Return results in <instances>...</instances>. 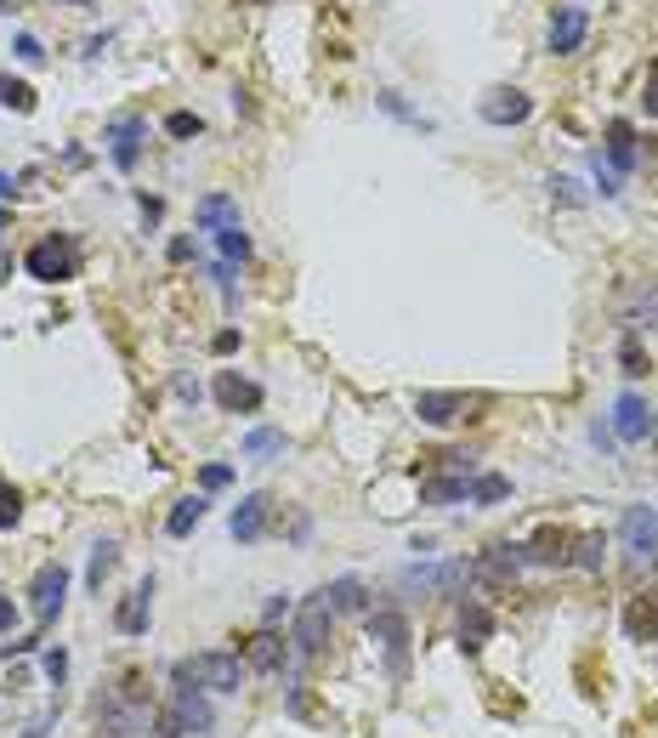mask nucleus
<instances>
[{"label":"nucleus","instance_id":"20e7f679","mask_svg":"<svg viewBox=\"0 0 658 738\" xmlns=\"http://www.w3.org/2000/svg\"><path fill=\"white\" fill-rule=\"evenodd\" d=\"M364 625H369V642H381V648H386L392 676H403V670H409V619H403L398 608H375Z\"/></svg>","mask_w":658,"mask_h":738},{"label":"nucleus","instance_id":"052dcab7","mask_svg":"<svg viewBox=\"0 0 658 738\" xmlns=\"http://www.w3.org/2000/svg\"><path fill=\"white\" fill-rule=\"evenodd\" d=\"M0 489H6V477H0Z\"/></svg>","mask_w":658,"mask_h":738},{"label":"nucleus","instance_id":"2eb2a0df","mask_svg":"<svg viewBox=\"0 0 658 738\" xmlns=\"http://www.w3.org/2000/svg\"><path fill=\"white\" fill-rule=\"evenodd\" d=\"M267 523H273V500L267 494H244L239 506H233V517H227V534L239 545H256L267 534Z\"/></svg>","mask_w":658,"mask_h":738},{"label":"nucleus","instance_id":"37998d69","mask_svg":"<svg viewBox=\"0 0 658 738\" xmlns=\"http://www.w3.org/2000/svg\"><path fill=\"white\" fill-rule=\"evenodd\" d=\"M641 108H647V114L658 120V57L647 63V86H641Z\"/></svg>","mask_w":658,"mask_h":738},{"label":"nucleus","instance_id":"c756f323","mask_svg":"<svg viewBox=\"0 0 658 738\" xmlns=\"http://www.w3.org/2000/svg\"><path fill=\"white\" fill-rule=\"evenodd\" d=\"M505 494H511V477H500V472H477V477H471V506H500Z\"/></svg>","mask_w":658,"mask_h":738},{"label":"nucleus","instance_id":"393cba45","mask_svg":"<svg viewBox=\"0 0 658 738\" xmlns=\"http://www.w3.org/2000/svg\"><path fill=\"white\" fill-rule=\"evenodd\" d=\"M420 500L426 506H460V500H471V477H426L420 483Z\"/></svg>","mask_w":658,"mask_h":738},{"label":"nucleus","instance_id":"4d7b16f0","mask_svg":"<svg viewBox=\"0 0 658 738\" xmlns=\"http://www.w3.org/2000/svg\"><path fill=\"white\" fill-rule=\"evenodd\" d=\"M0 273H12V262H0Z\"/></svg>","mask_w":658,"mask_h":738},{"label":"nucleus","instance_id":"4be33fe9","mask_svg":"<svg viewBox=\"0 0 658 738\" xmlns=\"http://www.w3.org/2000/svg\"><path fill=\"white\" fill-rule=\"evenodd\" d=\"M636 125L630 120H607V165H613V171L619 176H630L636 171Z\"/></svg>","mask_w":658,"mask_h":738},{"label":"nucleus","instance_id":"f257e3e1","mask_svg":"<svg viewBox=\"0 0 658 738\" xmlns=\"http://www.w3.org/2000/svg\"><path fill=\"white\" fill-rule=\"evenodd\" d=\"M171 676H176L182 687H205V693H239L244 676H250V665H244L239 653L210 648V653H193V659H182Z\"/></svg>","mask_w":658,"mask_h":738},{"label":"nucleus","instance_id":"72a5a7b5","mask_svg":"<svg viewBox=\"0 0 658 738\" xmlns=\"http://www.w3.org/2000/svg\"><path fill=\"white\" fill-rule=\"evenodd\" d=\"M590 182H596V194H602V199L624 194V176L613 171V165H602V154H590Z\"/></svg>","mask_w":658,"mask_h":738},{"label":"nucleus","instance_id":"864d4df0","mask_svg":"<svg viewBox=\"0 0 658 738\" xmlns=\"http://www.w3.org/2000/svg\"><path fill=\"white\" fill-rule=\"evenodd\" d=\"M12 194H18V182H12V176L0 171V199H12Z\"/></svg>","mask_w":658,"mask_h":738},{"label":"nucleus","instance_id":"8fccbe9b","mask_svg":"<svg viewBox=\"0 0 658 738\" xmlns=\"http://www.w3.org/2000/svg\"><path fill=\"white\" fill-rule=\"evenodd\" d=\"M188 256H193V239H188V233H176V239H171V262H188Z\"/></svg>","mask_w":658,"mask_h":738},{"label":"nucleus","instance_id":"c9c22d12","mask_svg":"<svg viewBox=\"0 0 658 738\" xmlns=\"http://www.w3.org/2000/svg\"><path fill=\"white\" fill-rule=\"evenodd\" d=\"M619 364H624V375H630V381H641V375H647V358H641L636 330H624V335H619Z\"/></svg>","mask_w":658,"mask_h":738},{"label":"nucleus","instance_id":"f3484780","mask_svg":"<svg viewBox=\"0 0 658 738\" xmlns=\"http://www.w3.org/2000/svg\"><path fill=\"white\" fill-rule=\"evenodd\" d=\"M261 398H267V392H261L256 381H244L239 369H222V375H216V404H222L227 415H256Z\"/></svg>","mask_w":658,"mask_h":738},{"label":"nucleus","instance_id":"a211bd4d","mask_svg":"<svg viewBox=\"0 0 658 738\" xmlns=\"http://www.w3.org/2000/svg\"><path fill=\"white\" fill-rule=\"evenodd\" d=\"M488 125H522L528 114H534V97L528 91H517V86H500V91H488L483 97V108H477Z\"/></svg>","mask_w":658,"mask_h":738},{"label":"nucleus","instance_id":"6e6d98bb","mask_svg":"<svg viewBox=\"0 0 658 738\" xmlns=\"http://www.w3.org/2000/svg\"><path fill=\"white\" fill-rule=\"evenodd\" d=\"M6 222H12V216H6V211H0V228H6Z\"/></svg>","mask_w":658,"mask_h":738},{"label":"nucleus","instance_id":"7ed1b4c3","mask_svg":"<svg viewBox=\"0 0 658 738\" xmlns=\"http://www.w3.org/2000/svg\"><path fill=\"white\" fill-rule=\"evenodd\" d=\"M329 636H335V614H329L324 597H307L295 608V631H290V653L295 659H318L329 648Z\"/></svg>","mask_w":658,"mask_h":738},{"label":"nucleus","instance_id":"e433bc0d","mask_svg":"<svg viewBox=\"0 0 658 738\" xmlns=\"http://www.w3.org/2000/svg\"><path fill=\"white\" fill-rule=\"evenodd\" d=\"M630 330H658V284H647L636 296V313H630Z\"/></svg>","mask_w":658,"mask_h":738},{"label":"nucleus","instance_id":"ddd939ff","mask_svg":"<svg viewBox=\"0 0 658 738\" xmlns=\"http://www.w3.org/2000/svg\"><path fill=\"white\" fill-rule=\"evenodd\" d=\"M148 625H154V574L131 585V597H120V608H114V631L120 636H148Z\"/></svg>","mask_w":658,"mask_h":738},{"label":"nucleus","instance_id":"de8ad7c7","mask_svg":"<svg viewBox=\"0 0 658 738\" xmlns=\"http://www.w3.org/2000/svg\"><path fill=\"white\" fill-rule=\"evenodd\" d=\"M590 443H596V449H613L619 438H613V426H607V421H596V426H590Z\"/></svg>","mask_w":658,"mask_h":738},{"label":"nucleus","instance_id":"09e8293b","mask_svg":"<svg viewBox=\"0 0 658 738\" xmlns=\"http://www.w3.org/2000/svg\"><path fill=\"white\" fill-rule=\"evenodd\" d=\"M159 216H165V199H148V194H142V222H148V228H154Z\"/></svg>","mask_w":658,"mask_h":738},{"label":"nucleus","instance_id":"bf43d9fd","mask_svg":"<svg viewBox=\"0 0 658 738\" xmlns=\"http://www.w3.org/2000/svg\"><path fill=\"white\" fill-rule=\"evenodd\" d=\"M653 574H658V551H653Z\"/></svg>","mask_w":658,"mask_h":738},{"label":"nucleus","instance_id":"bb28decb","mask_svg":"<svg viewBox=\"0 0 658 738\" xmlns=\"http://www.w3.org/2000/svg\"><path fill=\"white\" fill-rule=\"evenodd\" d=\"M573 568H585V574H602L607 568V534H573Z\"/></svg>","mask_w":658,"mask_h":738},{"label":"nucleus","instance_id":"0eeeda50","mask_svg":"<svg viewBox=\"0 0 658 738\" xmlns=\"http://www.w3.org/2000/svg\"><path fill=\"white\" fill-rule=\"evenodd\" d=\"M63 602H69V568L63 563H40L35 580H29V608H35L40 625H52L63 614Z\"/></svg>","mask_w":658,"mask_h":738},{"label":"nucleus","instance_id":"f8f14e48","mask_svg":"<svg viewBox=\"0 0 658 738\" xmlns=\"http://www.w3.org/2000/svg\"><path fill=\"white\" fill-rule=\"evenodd\" d=\"M454 636H460V653H483L494 642V608L477 597H460V614H454Z\"/></svg>","mask_w":658,"mask_h":738},{"label":"nucleus","instance_id":"c03bdc74","mask_svg":"<svg viewBox=\"0 0 658 738\" xmlns=\"http://www.w3.org/2000/svg\"><path fill=\"white\" fill-rule=\"evenodd\" d=\"M284 614H290V597L278 591V597H267V608H261V625H278Z\"/></svg>","mask_w":658,"mask_h":738},{"label":"nucleus","instance_id":"f03ea898","mask_svg":"<svg viewBox=\"0 0 658 738\" xmlns=\"http://www.w3.org/2000/svg\"><path fill=\"white\" fill-rule=\"evenodd\" d=\"M210 727H216V716H210L205 704V687H171V704L165 710H154V733L159 738H205Z\"/></svg>","mask_w":658,"mask_h":738},{"label":"nucleus","instance_id":"603ef678","mask_svg":"<svg viewBox=\"0 0 658 738\" xmlns=\"http://www.w3.org/2000/svg\"><path fill=\"white\" fill-rule=\"evenodd\" d=\"M46 733H52V716H35V721H29V733H23V738H46Z\"/></svg>","mask_w":658,"mask_h":738},{"label":"nucleus","instance_id":"5fc2aeb1","mask_svg":"<svg viewBox=\"0 0 658 738\" xmlns=\"http://www.w3.org/2000/svg\"><path fill=\"white\" fill-rule=\"evenodd\" d=\"M647 438H653V443H658V421H653V432H647Z\"/></svg>","mask_w":658,"mask_h":738},{"label":"nucleus","instance_id":"423d86ee","mask_svg":"<svg viewBox=\"0 0 658 738\" xmlns=\"http://www.w3.org/2000/svg\"><path fill=\"white\" fill-rule=\"evenodd\" d=\"M108 142V159H114V171H137V159H142V142H148V120L142 114H114L103 131Z\"/></svg>","mask_w":658,"mask_h":738},{"label":"nucleus","instance_id":"ea45409f","mask_svg":"<svg viewBox=\"0 0 658 738\" xmlns=\"http://www.w3.org/2000/svg\"><path fill=\"white\" fill-rule=\"evenodd\" d=\"M12 52H18V63H29V69H40V63H46V46H40L35 35H18V40H12Z\"/></svg>","mask_w":658,"mask_h":738},{"label":"nucleus","instance_id":"1a4fd4ad","mask_svg":"<svg viewBox=\"0 0 658 738\" xmlns=\"http://www.w3.org/2000/svg\"><path fill=\"white\" fill-rule=\"evenodd\" d=\"M471 580V563H409L403 568V585L409 591H432V597H454L466 591Z\"/></svg>","mask_w":658,"mask_h":738},{"label":"nucleus","instance_id":"9b49d317","mask_svg":"<svg viewBox=\"0 0 658 738\" xmlns=\"http://www.w3.org/2000/svg\"><path fill=\"white\" fill-rule=\"evenodd\" d=\"M619 545L630 551V563H653V551H658V506H630V511H624Z\"/></svg>","mask_w":658,"mask_h":738},{"label":"nucleus","instance_id":"7c9ffc66","mask_svg":"<svg viewBox=\"0 0 658 738\" xmlns=\"http://www.w3.org/2000/svg\"><path fill=\"white\" fill-rule=\"evenodd\" d=\"M0 108H12V114H35V86H29V80H12V74H0Z\"/></svg>","mask_w":658,"mask_h":738},{"label":"nucleus","instance_id":"aec40b11","mask_svg":"<svg viewBox=\"0 0 658 738\" xmlns=\"http://www.w3.org/2000/svg\"><path fill=\"white\" fill-rule=\"evenodd\" d=\"M318 597L329 602V614L341 619V614H369V585L358 580V574H341V580H329Z\"/></svg>","mask_w":658,"mask_h":738},{"label":"nucleus","instance_id":"3c124183","mask_svg":"<svg viewBox=\"0 0 658 738\" xmlns=\"http://www.w3.org/2000/svg\"><path fill=\"white\" fill-rule=\"evenodd\" d=\"M12 625H18V608H12V602L0 597V631H12Z\"/></svg>","mask_w":658,"mask_h":738},{"label":"nucleus","instance_id":"c85d7f7f","mask_svg":"<svg viewBox=\"0 0 658 738\" xmlns=\"http://www.w3.org/2000/svg\"><path fill=\"white\" fill-rule=\"evenodd\" d=\"M120 568V540H97L91 545V563H86V585L91 591H103V580Z\"/></svg>","mask_w":658,"mask_h":738},{"label":"nucleus","instance_id":"4468645a","mask_svg":"<svg viewBox=\"0 0 658 738\" xmlns=\"http://www.w3.org/2000/svg\"><path fill=\"white\" fill-rule=\"evenodd\" d=\"M239 659L256 670V676H278V670H284V659H290V642H284L273 625H261V631L239 648Z\"/></svg>","mask_w":658,"mask_h":738},{"label":"nucleus","instance_id":"6ab92c4d","mask_svg":"<svg viewBox=\"0 0 658 738\" xmlns=\"http://www.w3.org/2000/svg\"><path fill=\"white\" fill-rule=\"evenodd\" d=\"M568 557H573V534H568V528H539L534 540H522V563L562 568Z\"/></svg>","mask_w":658,"mask_h":738},{"label":"nucleus","instance_id":"b1692460","mask_svg":"<svg viewBox=\"0 0 658 738\" xmlns=\"http://www.w3.org/2000/svg\"><path fill=\"white\" fill-rule=\"evenodd\" d=\"M205 511H210L205 494H182V500L171 506V517H165V534H171V540H188L193 528L205 523Z\"/></svg>","mask_w":658,"mask_h":738},{"label":"nucleus","instance_id":"a878e982","mask_svg":"<svg viewBox=\"0 0 658 738\" xmlns=\"http://www.w3.org/2000/svg\"><path fill=\"white\" fill-rule=\"evenodd\" d=\"M290 449V438L278 432V426H250L244 432V460H273V455H284Z\"/></svg>","mask_w":658,"mask_h":738},{"label":"nucleus","instance_id":"13d9d810","mask_svg":"<svg viewBox=\"0 0 658 738\" xmlns=\"http://www.w3.org/2000/svg\"><path fill=\"white\" fill-rule=\"evenodd\" d=\"M69 6H91V0H69Z\"/></svg>","mask_w":658,"mask_h":738},{"label":"nucleus","instance_id":"cd10ccee","mask_svg":"<svg viewBox=\"0 0 658 738\" xmlns=\"http://www.w3.org/2000/svg\"><path fill=\"white\" fill-rule=\"evenodd\" d=\"M624 636H630V642H653L658 636V608L647 597H636L624 608Z\"/></svg>","mask_w":658,"mask_h":738},{"label":"nucleus","instance_id":"f704fd0d","mask_svg":"<svg viewBox=\"0 0 658 738\" xmlns=\"http://www.w3.org/2000/svg\"><path fill=\"white\" fill-rule=\"evenodd\" d=\"M216 245H222L227 262H250V250H256V245H250V233H244V222H239V228H222V233H216Z\"/></svg>","mask_w":658,"mask_h":738},{"label":"nucleus","instance_id":"79ce46f5","mask_svg":"<svg viewBox=\"0 0 658 738\" xmlns=\"http://www.w3.org/2000/svg\"><path fill=\"white\" fill-rule=\"evenodd\" d=\"M46 682H52V687L69 682V653H63V648H46Z\"/></svg>","mask_w":658,"mask_h":738},{"label":"nucleus","instance_id":"58836bf2","mask_svg":"<svg viewBox=\"0 0 658 738\" xmlns=\"http://www.w3.org/2000/svg\"><path fill=\"white\" fill-rule=\"evenodd\" d=\"M227 483H233V466H222V460H210L205 472H199V489H205V494L227 489Z\"/></svg>","mask_w":658,"mask_h":738},{"label":"nucleus","instance_id":"a18cd8bd","mask_svg":"<svg viewBox=\"0 0 658 738\" xmlns=\"http://www.w3.org/2000/svg\"><path fill=\"white\" fill-rule=\"evenodd\" d=\"M210 352H216V358H227V352H239V330H222L216 341H210Z\"/></svg>","mask_w":658,"mask_h":738},{"label":"nucleus","instance_id":"473e14b6","mask_svg":"<svg viewBox=\"0 0 658 738\" xmlns=\"http://www.w3.org/2000/svg\"><path fill=\"white\" fill-rule=\"evenodd\" d=\"M165 137L188 142V137H205V120L193 114V108H176V114H165Z\"/></svg>","mask_w":658,"mask_h":738},{"label":"nucleus","instance_id":"dca6fc26","mask_svg":"<svg viewBox=\"0 0 658 738\" xmlns=\"http://www.w3.org/2000/svg\"><path fill=\"white\" fill-rule=\"evenodd\" d=\"M522 574V545L500 540V545H488L483 557L471 563V580H483V585H511Z\"/></svg>","mask_w":658,"mask_h":738},{"label":"nucleus","instance_id":"a19ab883","mask_svg":"<svg viewBox=\"0 0 658 738\" xmlns=\"http://www.w3.org/2000/svg\"><path fill=\"white\" fill-rule=\"evenodd\" d=\"M18 517H23V494L0 489V528H18Z\"/></svg>","mask_w":658,"mask_h":738},{"label":"nucleus","instance_id":"39448f33","mask_svg":"<svg viewBox=\"0 0 658 738\" xmlns=\"http://www.w3.org/2000/svg\"><path fill=\"white\" fill-rule=\"evenodd\" d=\"M23 273L40 284H63L74 279V250L63 233H52V239H40V245H29V256H23Z\"/></svg>","mask_w":658,"mask_h":738},{"label":"nucleus","instance_id":"6e6552de","mask_svg":"<svg viewBox=\"0 0 658 738\" xmlns=\"http://www.w3.org/2000/svg\"><path fill=\"white\" fill-rule=\"evenodd\" d=\"M653 421H658V409L641 398L636 387H624L619 398H613V438L619 443H647V432H653Z\"/></svg>","mask_w":658,"mask_h":738},{"label":"nucleus","instance_id":"4c0bfd02","mask_svg":"<svg viewBox=\"0 0 658 738\" xmlns=\"http://www.w3.org/2000/svg\"><path fill=\"white\" fill-rule=\"evenodd\" d=\"M551 199H556V205H585V188H579V176H551Z\"/></svg>","mask_w":658,"mask_h":738},{"label":"nucleus","instance_id":"5701e85b","mask_svg":"<svg viewBox=\"0 0 658 738\" xmlns=\"http://www.w3.org/2000/svg\"><path fill=\"white\" fill-rule=\"evenodd\" d=\"M415 415L426 426H454L460 415H466V398H460V392H420V398H415Z\"/></svg>","mask_w":658,"mask_h":738},{"label":"nucleus","instance_id":"2f4dec72","mask_svg":"<svg viewBox=\"0 0 658 738\" xmlns=\"http://www.w3.org/2000/svg\"><path fill=\"white\" fill-rule=\"evenodd\" d=\"M375 108H381V114H392V120H403V125H415V131H432V120H426V114H415L398 91H381V97H375Z\"/></svg>","mask_w":658,"mask_h":738},{"label":"nucleus","instance_id":"412c9836","mask_svg":"<svg viewBox=\"0 0 658 738\" xmlns=\"http://www.w3.org/2000/svg\"><path fill=\"white\" fill-rule=\"evenodd\" d=\"M193 228H199V233L239 228V199H233V194H205L199 205H193Z\"/></svg>","mask_w":658,"mask_h":738},{"label":"nucleus","instance_id":"49530a36","mask_svg":"<svg viewBox=\"0 0 658 738\" xmlns=\"http://www.w3.org/2000/svg\"><path fill=\"white\" fill-rule=\"evenodd\" d=\"M176 398H182V404H199V398H205V387H199V381H188V375H182V381H176Z\"/></svg>","mask_w":658,"mask_h":738},{"label":"nucleus","instance_id":"9d476101","mask_svg":"<svg viewBox=\"0 0 658 738\" xmlns=\"http://www.w3.org/2000/svg\"><path fill=\"white\" fill-rule=\"evenodd\" d=\"M590 35V12L585 6H556L551 23H545V52L551 57H573Z\"/></svg>","mask_w":658,"mask_h":738}]
</instances>
